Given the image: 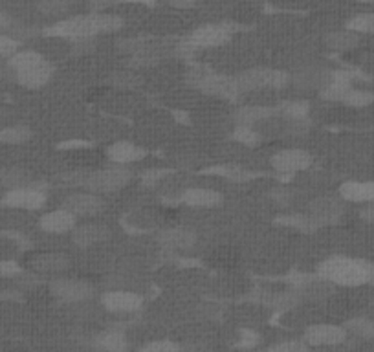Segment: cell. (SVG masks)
Instances as JSON below:
<instances>
[{
    "instance_id": "6da1fadb",
    "label": "cell",
    "mask_w": 374,
    "mask_h": 352,
    "mask_svg": "<svg viewBox=\"0 0 374 352\" xmlns=\"http://www.w3.org/2000/svg\"><path fill=\"white\" fill-rule=\"evenodd\" d=\"M123 28V18L119 15L109 13H90V15H75V17L62 18L55 22L53 26L44 30V35L62 37V39H88V37L105 35Z\"/></svg>"
},
{
    "instance_id": "7a4b0ae2",
    "label": "cell",
    "mask_w": 374,
    "mask_h": 352,
    "mask_svg": "<svg viewBox=\"0 0 374 352\" xmlns=\"http://www.w3.org/2000/svg\"><path fill=\"white\" fill-rule=\"evenodd\" d=\"M317 275L334 286L374 285V263L354 259V257L334 255L319 264Z\"/></svg>"
},
{
    "instance_id": "3957f363",
    "label": "cell",
    "mask_w": 374,
    "mask_h": 352,
    "mask_svg": "<svg viewBox=\"0 0 374 352\" xmlns=\"http://www.w3.org/2000/svg\"><path fill=\"white\" fill-rule=\"evenodd\" d=\"M8 68L15 74L18 84L30 90L44 87L52 79L53 65L35 50H18L8 57Z\"/></svg>"
},
{
    "instance_id": "277c9868",
    "label": "cell",
    "mask_w": 374,
    "mask_h": 352,
    "mask_svg": "<svg viewBox=\"0 0 374 352\" xmlns=\"http://www.w3.org/2000/svg\"><path fill=\"white\" fill-rule=\"evenodd\" d=\"M62 180L66 184L77 185L87 191H92L97 194H109L123 189L125 185L132 180V172L123 165H112V167L99 169V171L87 172H70L62 175Z\"/></svg>"
},
{
    "instance_id": "5b68a950",
    "label": "cell",
    "mask_w": 374,
    "mask_h": 352,
    "mask_svg": "<svg viewBox=\"0 0 374 352\" xmlns=\"http://www.w3.org/2000/svg\"><path fill=\"white\" fill-rule=\"evenodd\" d=\"M187 83L193 88H197V90H200L202 94L220 97V99H228V101H235L241 96L237 81L231 75L211 74V72L204 70H191L187 74Z\"/></svg>"
},
{
    "instance_id": "8992f818",
    "label": "cell",
    "mask_w": 374,
    "mask_h": 352,
    "mask_svg": "<svg viewBox=\"0 0 374 352\" xmlns=\"http://www.w3.org/2000/svg\"><path fill=\"white\" fill-rule=\"evenodd\" d=\"M231 28L228 24H206L200 26L191 33L184 43L178 44L176 53L182 57H189L194 52L202 48H216L231 39Z\"/></svg>"
},
{
    "instance_id": "52a82bcc",
    "label": "cell",
    "mask_w": 374,
    "mask_h": 352,
    "mask_svg": "<svg viewBox=\"0 0 374 352\" xmlns=\"http://www.w3.org/2000/svg\"><path fill=\"white\" fill-rule=\"evenodd\" d=\"M241 94L253 92L259 88H285L292 81V75L285 70L275 68H251L235 75Z\"/></svg>"
},
{
    "instance_id": "ba28073f",
    "label": "cell",
    "mask_w": 374,
    "mask_h": 352,
    "mask_svg": "<svg viewBox=\"0 0 374 352\" xmlns=\"http://www.w3.org/2000/svg\"><path fill=\"white\" fill-rule=\"evenodd\" d=\"M48 197L43 191L40 185H24V187H15V189L6 191L2 204L15 209H28V211H37L44 207Z\"/></svg>"
},
{
    "instance_id": "9c48e42d",
    "label": "cell",
    "mask_w": 374,
    "mask_h": 352,
    "mask_svg": "<svg viewBox=\"0 0 374 352\" xmlns=\"http://www.w3.org/2000/svg\"><path fill=\"white\" fill-rule=\"evenodd\" d=\"M50 292L66 303H81V301L92 299L96 295L92 282L81 281V279H55L50 282Z\"/></svg>"
},
{
    "instance_id": "30bf717a",
    "label": "cell",
    "mask_w": 374,
    "mask_h": 352,
    "mask_svg": "<svg viewBox=\"0 0 374 352\" xmlns=\"http://www.w3.org/2000/svg\"><path fill=\"white\" fill-rule=\"evenodd\" d=\"M347 336V326L321 323V325L308 326L304 330L303 339L307 341L308 347H336V345L343 343Z\"/></svg>"
},
{
    "instance_id": "8fae6325",
    "label": "cell",
    "mask_w": 374,
    "mask_h": 352,
    "mask_svg": "<svg viewBox=\"0 0 374 352\" xmlns=\"http://www.w3.org/2000/svg\"><path fill=\"white\" fill-rule=\"evenodd\" d=\"M62 207H66L75 216L90 219V216L99 215L105 209V200L92 191H83V193L68 194L62 202Z\"/></svg>"
},
{
    "instance_id": "7c38bea8",
    "label": "cell",
    "mask_w": 374,
    "mask_h": 352,
    "mask_svg": "<svg viewBox=\"0 0 374 352\" xmlns=\"http://www.w3.org/2000/svg\"><path fill=\"white\" fill-rule=\"evenodd\" d=\"M343 198L319 197L308 204V215L314 216L321 226L336 224L343 216Z\"/></svg>"
},
{
    "instance_id": "4fadbf2b",
    "label": "cell",
    "mask_w": 374,
    "mask_h": 352,
    "mask_svg": "<svg viewBox=\"0 0 374 352\" xmlns=\"http://www.w3.org/2000/svg\"><path fill=\"white\" fill-rule=\"evenodd\" d=\"M273 169L282 175H294L312 165V156L303 149H282L272 158Z\"/></svg>"
},
{
    "instance_id": "5bb4252c",
    "label": "cell",
    "mask_w": 374,
    "mask_h": 352,
    "mask_svg": "<svg viewBox=\"0 0 374 352\" xmlns=\"http://www.w3.org/2000/svg\"><path fill=\"white\" fill-rule=\"evenodd\" d=\"M101 304L112 314H134L143 307V299L136 292L110 290L101 295Z\"/></svg>"
},
{
    "instance_id": "9a60e30c",
    "label": "cell",
    "mask_w": 374,
    "mask_h": 352,
    "mask_svg": "<svg viewBox=\"0 0 374 352\" xmlns=\"http://www.w3.org/2000/svg\"><path fill=\"white\" fill-rule=\"evenodd\" d=\"M75 219L77 216L68 211L66 207H59V209H53V211L40 216L39 228L46 231V233H70L72 229L75 228Z\"/></svg>"
},
{
    "instance_id": "2e32d148",
    "label": "cell",
    "mask_w": 374,
    "mask_h": 352,
    "mask_svg": "<svg viewBox=\"0 0 374 352\" xmlns=\"http://www.w3.org/2000/svg\"><path fill=\"white\" fill-rule=\"evenodd\" d=\"M279 116V106L268 105H242L235 110L233 121L237 125H248V127H255V125L268 121V119Z\"/></svg>"
},
{
    "instance_id": "e0dca14e",
    "label": "cell",
    "mask_w": 374,
    "mask_h": 352,
    "mask_svg": "<svg viewBox=\"0 0 374 352\" xmlns=\"http://www.w3.org/2000/svg\"><path fill=\"white\" fill-rule=\"evenodd\" d=\"M222 200H224V197L219 191L206 189V187H189L180 194L176 202L189 207H198V209H209V207L220 206Z\"/></svg>"
},
{
    "instance_id": "ac0fdd59",
    "label": "cell",
    "mask_w": 374,
    "mask_h": 352,
    "mask_svg": "<svg viewBox=\"0 0 374 352\" xmlns=\"http://www.w3.org/2000/svg\"><path fill=\"white\" fill-rule=\"evenodd\" d=\"M145 156L147 150L132 141H116L110 147H106V158L114 165H127V163L143 160Z\"/></svg>"
},
{
    "instance_id": "d6986e66",
    "label": "cell",
    "mask_w": 374,
    "mask_h": 352,
    "mask_svg": "<svg viewBox=\"0 0 374 352\" xmlns=\"http://www.w3.org/2000/svg\"><path fill=\"white\" fill-rule=\"evenodd\" d=\"M156 241L167 250H187L197 242V233L187 228H167L158 231Z\"/></svg>"
},
{
    "instance_id": "ffe728a7",
    "label": "cell",
    "mask_w": 374,
    "mask_h": 352,
    "mask_svg": "<svg viewBox=\"0 0 374 352\" xmlns=\"http://www.w3.org/2000/svg\"><path fill=\"white\" fill-rule=\"evenodd\" d=\"M354 75L351 72H332L330 81L323 88H319V96L326 101H343V97L352 88Z\"/></svg>"
},
{
    "instance_id": "44dd1931",
    "label": "cell",
    "mask_w": 374,
    "mask_h": 352,
    "mask_svg": "<svg viewBox=\"0 0 374 352\" xmlns=\"http://www.w3.org/2000/svg\"><path fill=\"white\" fill-rule=\"evenodd\" d=\"M110 237V229L105 224L88 222L72 229V241L79 248L94 246L97 242H103Z\"/></svg>"
},
{
    "instance_id": "7402d4cb",
    "label": "cell",
    "mask_w": 374,
    "mask_h": 352,
    "mask_svg": "<svg viewBox=\"0 0 374 352\" xmlns=\"http://www.w3.org/2000/svg\"><path fill=\"white\" fill-rule=\"evenodd\" d=\"M332 72L323 68V66H304L301 70L292 75V83L297 84L299 88H323L330 81Z\"/></svg>"
},
{
    "instance_id": "603a6c76",
    "label": "cell",
    "mask_w": 374,
    "mask_h": 352,
    "mask_svg": "<svg viewBox=\"0 0 374 352\" xmlns=\"http://www.w3.org/2000/svg\"><path fill=\"white\" fill-rule=\"evenodd\" d=\"M31 268L40 273H59L65 272L70 266V259L65 253L59 251H46V253H39L30 260Z\"/></svg>"
},
{
    "instance_id": "cb8c5ba5",
    "label": "cell",
    "mask_w": 374,
    "mask_h": 352,
    "mask_svg": "<svg viewBox=\"0 0 374 352\" xmlns=\"http://www.w3.org/2000/svg\"><path fill=\"white\" fill-rule=\"evenodd\" d=\"M339 197L343 198L345 202H374V182H345L339 187Z\"/></svg>"
},
{
    "instance_id": "d4e9b609",
    "label": "cell",
    "mask_w": 374,
    "mask_h": 352,
    "mask_svg": "<svg viewBox=\"0 0 374 352\" xmlns=\"http://www.w3.org/2000/svg\"><path fill=\"white\" fill-rule=\"evenodd\" d=\"M325 44L330 50H334V52H347V50L356 48L358 44H360V33L347 30V28L330 31L329 35L325 37Z\"/></svg>"
},
{
    "instance_id": "484cf974",
    "label": "cell",
    "mask_w": 374,
    "mask_h": 352,
    "mask_svg": "<svg viewBox=\"0 0 374 352\" xmlns=\"http://www.w3.org/2000/svg\"><path fill=\"white\" fill-rule=\"evenodd\" d=\"M92 345L96 348H101V351H109V352H123L127 351L128 347L125 334L123 332H119V330H106L103 334L96 336Z\"/></svg>"
},
{
    "instance_id": "4316f807",
    "label": "cell",
    "mask_w": 374,
    "mask_h": 352,
    "mask_svg": "<svg viewBox=\"0 0 374 352\" xmlns=\"http://www.w3.org/2000/svg\"><path fill=\"white\" fill-rule=\"evenodd\" d=\"M24 185H31L30 172L21 167L0 169V189H15Z\"/></svg>"
},
{
    "instance_id": "83f0119b",
    "label": "cell",
    "mask_w": 374,
    "mask_h": 352,
    "mask_svg": "<svg viewBox=\"0 0 374 352\" xmlns=\"http://www.w3.org/2000/svg\"><path fill=\"white\" fill-rule=\"evenodd\" d=\"M204 172H211V175L224 176V178H228V180H231V182H237V184H242V182H250L259 176V172H253V171H250V169L241 167V165H231V163H228V165H219V167H209Z\"/></svg>"
},
{
    "instance_id": "f1b7e54d",
    "label": "cell",
    "mask_w": 374,
    "mask_h": 352,
    "mask_svg": "<svg viewBox=\"0 0 374 352\" xmlns=\"http://www.w3.org/2000/svg\"><path fill=\"white\" fill-rule=\"evenodd\" d=\"M163 59V53L156 46L147 44L145 48H141L134 55H128V66L131 68H149V66L158 65Z\"/></svg>"
},
{
    "instance_id": "f546056e",
    "label": "cell",
    "mask_w": 374,
    "mask_h": 352,
    "mask_svg": "<svg viewBox=\"0 0 374 352\" xmlns=\"http://www.w3.org/2000/svg\"><path fill=\"white\" fill-rule=\"evenodd\" d=\"M275 222H277V224H281V226H290V228L299 229V231H303V233H312V231H316V229L321 228V224H319V222H317L314 216L299 215V213H295V215L279 216Z\"/></svg>"
},
{
    "instance_id": "4dcf8cb0",
    "label": "cell",
    "mask_w": 374,
    "mask_h": 352,
    "mask_svg": "<svg viewBox=\"0 0 374 352\" xmlns=\"http://www.w3.org/2000/svg\"><path fill=\"white\" fill-rule=\"evenodd\" d=\"M31 138V131L26 125H13V127L0 128V143L4 145H21Z\"/></svg>"
},
{
    "instance_id": "1f68e13d",
    "label": "cell",
    "mask_w": 374,
    "mask_h": 352,
    "mask_svg": "<svg viewBox=\"0 0 374 352\" xmlns=\"http://www.w3.org/2000/svg\"><path fill=\"white\" fill-rule=\"evenodd\" d=\"M347 30L356 31L360 35H374V13H358L345 24Z\"/></svg>"
},
{
    "instance_id": "d6a6232c",
    "label": "cell",
    "mask_w": 374,
    "mask_h": 352,
    "mask_svg": "<svg viewBox=\"0 0 374 352\" xmlns=\"http://www.w3.org/2000/svg\"><path fill=\"white\" fill-rule=\"evenodd\" d=\"M37 8L40 13L48 15V17H57L70 11V0H35Z\"/></svg>"
},
{
    "instance_id": "836d02e7",
    "label": "cell",
    "mask_w": 374,
    "mask_h": 352,
    "mask_svg": "<svg viewBox=\"0 0 374 352\" xmlns=\"http://www.w3.org/2000/svg\"><path fill=\"white\" fill-rule=\"evenodd\" d=\"M310 112V103L308 101H285L279 105V114L286 119H301L308 118Z\"/></svg>"
},
{
    "instance_id": "e575fe53",
    "label": "cell",
    "mask_w": 374,
    "mask_h": 352,
    "mask_svg": "<svg viewBox=\"0 0 374 352\" xmlns=\"http://www.w3.org/2000/svg\"><path fill=\"white\" fill-rule=\"evenodd\" d=\"M341 103L347 106H354V109H361V106L374 103V94L369 92V90H360V88L352 87Z\"/></svg>"
},
{
    "instance_id": "d590c367",
    "label": "cell",
    "mask_w": 374,
    "mask_h": 352,
    "mask_svg": "<svg viewBox=\"0 0 374 352\" xmlns=\"http://www.w3.org/2000/svg\"><path fill=\"white\" fill-rule=\"evenodd\" d=\"M231 140L241 143V145H257L260 141V134L253 127H248V125H237L235 131L231 132Z\"/></svg>"
},
{
    "instance_id": "8d00e7d4",
    "label": "cell",
    "mask_w": 374,
    "mask_h": 352,
    "mask_svg": "<svg viewBox=\"0 0 374 352\" xmlns=\"http://www.w3.org/2000/svg\"><path fill=\"white\" fill-rule=\"evenodd\" d=\"M299 301V292H281V294H272V297H270L266 303H268L270 307L277 308V310H288V308H294Z\"/></svg>"
},
{
    "instance_id": "74e56055",
    "label": "cell",
    "mask_w": 374,
    "mask_h": 352,
    "mask_svg": "<svg viewBox=\"0 0 374 352\" xmlns=\"http://www.w3.org/2000/svg\"><path fill=\"white\" fill-rule=\"evenodd\" d=\"M347 330L352 334L360 336V338L374 339V319H365V317L352 319L347 323Z\"/></svg>"
},
{
    "instance_id": "f35d334b",
    "label": "cell",
    "mask_w": 374,
    "mask_h": 352,
    "mask_svg": "<svg viewBox=\"0 0 374 352\" xmlns=\"http://www.w3.org/2000/svg\"><path fill=\"white\" fill-rule=\"evenodd\" d=\"M140 83L141 79L134 72H116L110 77V84H114L118 88H136Z\"/></svg>"
},
{
    "instance_id": "ab89813d",
    "label": "cell",
    "mask_w": 374,
    "mask_h": 352,
    "mask_svg": "<svg viewBox=\"0 0 374 352\" xmlns=\"http://www.w3.org/2000/svg\"><path fill=\"white\" fill-rule=\"evenodd\" d=\"M18 48H21V40L15 39L13 35L0 33V57H11L15 52H18Z\"/></svg>"
},
{
    "instance_id": "60d3db41",
    "label": "cell",
    "mask_w": 374,
    "mask_h": 352,
    "mask_svg": "<svg viewBox=\"0 0 374 352\" xmlns=\"http://www.w3.org/2000/svg\"><path fill=\"white\" fill-rule=\"evenodd\" d=\"M308 348L304 339H290V341H281V343H273L268 351L273 352H304Z\"/></svg>"
},
{
    "instance_id": "b9f144b4",
    "label": "cell",
    "mask_w": 374,
    "mask_h": 352,
    "mask_svg": "<svg viewBox=\"0 0 374 352\" xmlns=\"http://www.w3.org/2000/svg\"><path fill=\"white\" fill-rule=\"evenodd\" d=\"M172 171L169 169H149L141 175V184L145 185V187H154V185L158 184L160 180H163L165 176L171 175Z\"/></svg>"
},
{
    "instance_id": "7bdbcfd3",
    "label": "cell",
    "mask_w": 374,
    "mask_h": 352,
    "mask_svg": "<svg viewBox=\"0 0 374 352\" xmlns=\"http://www.w3.org/2000/svg\"><path fill=\"white\" fill-rule=\"evenodd\" d=\"M180 345L175 343V341H169V339H160V341H150V343L143 345L141 351L145 352H172V351H180Z\"/></svg>"
},
{
    "instance_id": "ee69618b",
    "label": "cell",
    "mask_w": 374,
    "mask_h": 352,
    "mask_svg": "<svg viewBox=\"0 0 374 352\" xmlns=\"http://www.w3.org/2000/svg\"><path fill=\"white\" fill-rule=\"evenodd\" d=\"M17 273H21L18 264L11 263V260H0V277H11Z\"/></svg>"
},
{
    "instance_id": "f6af8a7d",
    "label": "cell",
    "mask_w": 374,
    "mask_h": 352,
    "mask_svg": "<svg viewBox=\"0 0 374 352\" xmlns=\"http://www.w3.org/2000/svg\"><path fill=\"white\" fill-rule=\"evenodd\" d=\"M360 216L365 222H370V224H374V202H370L369 206H365L363 209L360 211Z\"/></svg>"
},
{
    "instance_id": "bcb514c9",
    "label": "cell",
    "mask_w": 374,
    "mask_h": 352,
    "mask_svg": "<svg viewBox=\"0 0 374 352\" xmlns=\"http://www.w3.org/2000/svg\"><path fill=\"white\" fill-rule=\"evenodd\" d=\"M169 4L175 6V8H193L197 4V0H167Z\"/></svg>"
},
{
    "instance_id": "7dc6e473",
    "label": "cell",
    "mask_w": 374,
    "mask_h": 352,
    "mask_svg": "<svg viewBox=\"0 0 374 352\" xmlns=\"http://www.w3.org/2000/svg\"><path fill=\"white\" fill-rule=\"evenodd\" d=\"M119 2H125V4H141V6H149L153 8L156 4V0H119Z\"/></svg>"
},
{
    "instance_id": "c3c4849f",
    "label": "cell",
    "mask_w": 374,
    "mask_h": 352,
    "mask_svg": "<svg viewBox=\"0 0 374 352\" xmlns=\"http://www.w3.org/2000/svg\"><path fill=\"white\" fill-rule=\"evenodd\" d=\"M9 26H11V21H9L8 15L0 13V30H2V28H9Z\"/></svg>"
}]
</instances>
